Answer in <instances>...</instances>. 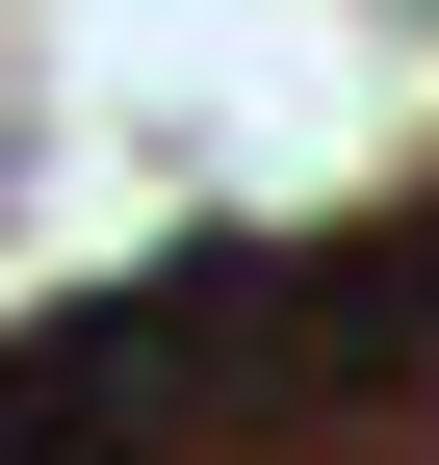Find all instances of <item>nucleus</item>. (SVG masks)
<instances>
[{
	"instance_id": "f257e3e1",
	"label": "nucleus",
	"mask_w": 439,
	"mask_h": 465,
	"mask_svg": "<svg viewBox=\"0 0 439 465\" xmlns=\"http://www.w3.org/2000/svg\"><path fill=\"white\" fill-rule=\"evenodd\" d=\"M0 465H207V388L155 336V284H78V311L0 336Z\"/></svg>"
}]
</instances>
